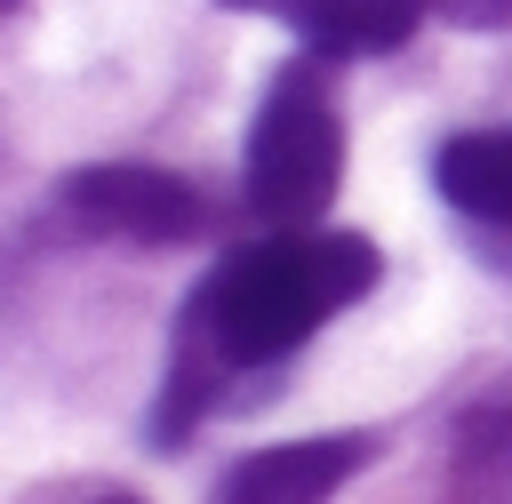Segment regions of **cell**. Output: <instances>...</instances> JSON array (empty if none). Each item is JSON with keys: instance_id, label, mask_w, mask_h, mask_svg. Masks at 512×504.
Wrapping results in <instances>:
<instances>
[{"instance_id": "1", "label": "cell", "mask_w": 512, "mask_h": 504, "mask_svg": "<svg viewBox=\"0 0 512 504\" xmlns=\"http://www.w3.org/2000/svg\"><path fill=\"white\" fill-rule=\"evenodd\" d=\"M376 280H384V248L368 232H328V224L264 232V240H240L232 256H216V272L176 312L144 440L184 448L240 384L280 368L304 336H320L336 312H352Z\"/></svg>"}, {"instance_id": "5", "label": "cell", "mask_w": 512, "mask_h": 504, "mask_svg": "<svg viewBox=\"0 0 512 504\" xmlns=\"http://www.w3.org/2000/svg\"><path fill=\"white\" fill-rule=\"evenodd\" d=\"M224 8L272 16V24H288L312 56L336 64V56H392V48H408L432 0H224Z\"/></svg>"}, {"instance_id": "6", "label": "cell", "mask_w": 512, "mask_h": 504, "mask_svg": "<svg viewBox=\"0 0 512 504\" xmlns=\"http://www.w3.org/2000/svg\"><path fill=\"white\" fill-rule=\"evenodd\" d=\"M432 184L472 224H512V128H464L432 152Z\"/></svg>"}, {"instance_id": "2", "label": "cell", "mask_w": 512, "mask_h": 504, "mask_svg": "<svg viewBox=\"0 0 512 504\" xmlns=\"http://www.w3.org/2000/svg\"><path fill=\"white\" fill-rule=\"evenodd\" d=\"M336 184H344V112H336V88H328V56L304 48L256 96V120H248V144H240V192H248L256 224L296 232V224L328 216Z\"/></svg>"}, {"instance_id": "9", "label": "cell", "mask_w": 512, "mask_h": 504, "mask_svg": "<svg viewBox=\"0 0 512 504\" xmlns=\"http://www.w3.org/2000/svg\"><path fill=\"white\" fill-rule=\"evenodd\" d=\"M96 504H136V496H96Z\"/></svg>"}, {"instance_id": "3", "label": "cell", "mask_w": 512, "mask_h": 504, "mask_svg": "<svg viewBox=\"0 0 512 504\" xmlns=\"http://www.w3.org/2000/svg\"><path fill=\"white\" fill-rule=\"evenodd\" d=\"M56 216L88 240H128V248H184L208 232L200 184L152 160H88L56 184Z\"/></svg>"}, {"instance_id": "7", "label": "cell", "mask_w": 512, "mask_h": 504, "mask_svg": "<svg viewBox=\"0 0 512 504\" xmlns=\"http://www.w3.org/2000/svg\"><path fill=\"white\" fill-rule=\"evenodd\" d=\"M448 504H512V400L472 408L448 448Z\"/></svg>"}, {"instance_id": "8", "label": "cell", "mask_w": 512, "mask_h": 504, "mask_svg": "<svg viewBox=\"0 0 512 504\" xmlns=\"http://www.w3.org/2000/svg\"><path fill=\"white\" fill-rule=\"evenodd\" d=\"M456 32H496V24H512V0H432Z\"/></svg>"}, {"instance_id": "4", "label": "cell", "mask_w": 512, "mask_h": 504, "mask_svg": "<svg viewBox=\"0 0 512 504\" xmlns=\"http://www.w3.org/2000/svg\"><path fill=\"white\" fill-rule=\"evenodd\" d=\"M384 456V432L352 424V432H312V440H272L240 464H224L208 504H336L344 480H360Z\"/></svg>"}]
</instances>
